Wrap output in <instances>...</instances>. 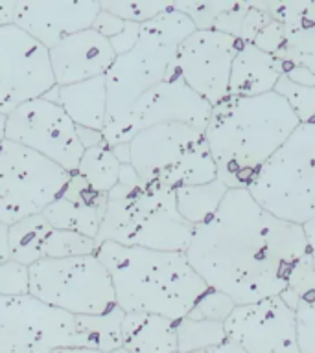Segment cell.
I'll use <instances>...</instances> for the list:
<instances>
[{"label": "cell", "mask_w": 315, "mask_h": 353, "mask_svg": "<svg viewBox=\"0 0 315 353\" xmlns=\"http://www.w3.org/2000/svg\"><path fill=\"white\" fill-rule=\"evenodd\" d=\"M273 21L262 0H242L234 10L227 11L214 22V30L225 32L242 43H253L264 26Z\"/></svg>", "instance_id": "cell-26"}, {"label": "cell", "mask_w": 315, "mask_h": 353, "mask_svg": "<svg viewBox=\"0 0 315 353\" xmlns=\"http://www.w3.org/2000/svg\"><path fill=\"white\" fill-rule=\"evenodd\" d=\"M104 212L105 208H102V206H88V204L72 201L65 195H59L41 214L54 228L82 232L85 236L96 239Z\"/></svg>", "instance_id": "cell-23"}, {"label": "cell", "mask_w": 315, "mask_h": 353, "mask_svg": "<svg viewBox=\"0 0 315 353\" xmlns=\"http://www.w3.org/2000/svg\"><path fill=\"white\" fill-rule=\"evenodd\" d=\"M249 193L267 212L304 225L315 217V123H298L260 165Z\"/></svg>", "instance_id": "cell-6"}, {"label": "cell", "mask_w": 315, "mask_h": 353, "mask_svg": "<svg viewBox=\"0 0 315 353\" xmlns=\"http://www.w3.org/2000/svg\"><path fill=\"white\" fill-rule=\"evenodd\" d=\"M96 254L109 270L116 305L126 313H155L179 320L209 287L184 250L102 241Z\"/></svg>", "instance_id": "cell-3"}, {"label": "cell", "mask_w": 315, "mask_h": 353, "mask_svg": "<svg viewBox=\"0 0 315 353\" xmlns=\"http://www.w3.org/2000/svg\"><path fill=\"white\" fill-rule=\"evenodd\" d=\"M275 57L282 74L293 81L315 87V26L287 32Z\"/></svg>", "instance_id": "cell-22"}, {"label": "cell", "mask_w": 315, "mask_h": 353, "mask_svg": "<svg viewBox=\"0 0 315 353\" xmlns=\"http://www.w3.org/2000/svg\"><path fill=\"white\" fill-rule=\"evenodd\" d=\"M30 292L28 265L10 258L0 263V296H13Z\"/></svg>", "instance_id": "cell-37"}, {"label": "cell", "mask_w": 315, "mask_h": 353, "mask_svg": "<svg viewBox=\"0 0 315 353\" xmlns=\"http://www.w3.org/2000/svg\"><path fill=\"white\" fill-rule=\"evenodd\" d=\"M99 0H19L13 22L46 48L74 32L90 28Z\"/></svg>", "instance_id": "cell-16"}, {"label": "cell", "mask_w": 315, "mask_h": 353, "mask_svg": "<svg viewBox=\"0 0 315 353\" xmlns=\"http://www.w3.org/2000/svg\"><path fill=\"white\" fill-rule=\"evenodd\" d=\"M76 350V319L33 296H0V353Z\"/></svg>", "instance_id": "cell-10"}, {"label": "cell", "mask_w": 315, "mask_h": 353, "mask_svg": "<svg viewBox=\"0 0 315 353\" xmlns=\"http://www.w3.org/2000/svg\"><path fill=\"white\" fill-rule=\"evenodd\" d=\"M227 186L220 179L203 184H187L175 188V203L179 214L193 226L203 223L214 214L225 197Z\"/></svg>", "instance_id": "cell-24"}, {"label": "cell", "mask_w": 315, "mask_h": 353, "mask_svg": "<svg viewBox=\"0 0 315 353\" xmlns=\"http://www.w3.org/2000/svg\"><path fill=\"white\" fill-rule=\"evenodd\" d=\"M129 164L144 182L170 188L218 179L204 132L182 121L140 129L129 140Z\"/></svg>", "instance_id": "cell-7"}, {"label": "cell", "mask_w": 315, "mask_h": 353, "mask_svg": "<svg viewBox=\"0 0 315 353\" xmlns=\"http://www.w3.org/2000/svg\"><path fill=\"white\" fill-rule=\"evenodd\" d=\"M276 92L280 94L282 98L286 99L293 112L297 114L300 123H308L315 121V87L312 85H303L289 79L286 74H282L276 81L275 88Z\"/></svg>", "instance_id": "cell-34"}, {"label": "cell", "mask_w": 315, "mask_h": 353, "mask_svg": "<svg viewBox=\"0 0 315 353\" xmlns=\"http://www.w3.org/2000/svg\"><path fill=\"white\" fill-rule=\"evenodd\" d=\"M298 352L315 353V289L300 294L295 305Z\"/></svg>", "instance_id": "cell-35"}, {"label": "cell", "mask_w": 315, "mask_h": 353, "mask_svg": "<svg viewBox=\"0 0 315 353\" xmlns=\"http://www.w3.org/2000/svg\"><path fill=\"white\" fill-rule=\"evenodd\" d=\"M55 85L48 48L15 22L0 24V114Z\"/></svg>", "instance_id": "cell-13"}, {"label": "cell", "mask_w": 315, "mask_h": 353, "mask_svg": "<svg viewBox=\"0 0 315 353\" xmlns=\"http://www.w3.org/2000/svg\"><path fill=\"white\" fill-rule=\"evenodd\" d=\"M193 225L177 210L175 188L144 182L129 162L120 165L118 182L107 192L96 243L184 250Z\"/></svg>", "instance_id": "cell-4"}, {"label": "cell", "mask_w": 315, "mask_h": 353, "mask_svg": "<svg viewBox=\"0 0 315 353\" xmlns=\"http://www.w3.org/2000/svg\"><path fill=\"white\" fill-rule=\"evenodd\" d=\"M271 17L286 26V32L315 26V0H262Z\"/></svg>", "instance_id": "cell-30"}, {"label": "cell", "mask_w": 315, "mask_h": 353, "mask_svg": "<svg viewBox=\"0 0 315 353\" xmlns=\"http://www.w3.org/2000/svg\"><path fill=\"white\" fill-rule=\"evenodd\" d=\"M4 137L32 148L68 171H76L85 151L74 120L59 103L44 96L28 99L6 114Z\"/></svg>", "instance_id": "cell-12"}, {"label": "cell", "mask_w": 315, "mask_h": 353, "mask_svg": "<svg viewBox=\"0 0 315 353\" xmlns=\"http://www.w3.org/2000/svg\"><path fill=\"white\" fill-rule=\"evenodd\" d=\"M43 96L59 103L76 125L104 131L105 118H107L105 74L68 85H54Z\"/></svg>", "instance_id": "cell-18"}, {"label": "cell", "mask_w": 315, "mask_h": 353, "mask_svg": "<svg viewBox=\"0 0 315 353\" xmlns=\"http://www.w3.org/2000/svg\"><path fill=\"white\" fill-rule=\"evenodd\" d=\"M72 171L6 138L0 142V221L11 225L41 214L63 193Z\"/></svg>", "instance_id": "cell-9"}, {"label": "cell", "mask_w": 315, "mask_h": 353, "mask_svg": "<svg viewBox=\"0 0 315 353\" xmlns=\"http://www.w3.org/2000/svg\"><path fill=\"white\" fill-rule=\"evenodd\" d=\"M312 261H314V267H315V250H312Z\"/></svg>", "instance_id": "cell-44"}, {"label": "cell", "mask_w": 315, "mask_h": 353, "mask_svg": "<svg viewBox=\"0 0 315 353\" xmlns=\"http://www.w3.org/2000/svg\"><path fill=\"white\" fill-rule=\"evenodd\" d=\"M48 57L55 85H68L104 76L113 65L116 52L109 39L90 26L52 44Z\"/></svg>", "instance_id": "cell-17"}, {"label": "cell", "mask_w": 315, "mask_h": 353, "mask_svg": "<svg viewBox=\"0 0 315 353\" xmlns=\"http://www.w3.org/2000/svg\"><path fill=\"white\" fill-rule=\"evenodd\" d=\"M242 0H173V10L181 11L199 30L214 28V22Z\"/></svg>", "instance_id": "cell-32"}, {"label": "cell", "mask_w": 315, "mask_h": 353, "mask_svg": "<svg viewBox=\"0 0 315 353\" xmlns=\"http://www.w3.org/2000/svg\"><path fill=\"white\" fill-rule=\"evenodd\" d=\"M223 325L247 353H298L295 309L280 294L238 303Z\"/></svg>", "instance_id": "cell-15"}, {"label": "cell", "mask_w": 315, "mask_h": 353, "mask_svg": "<svg viewBox=\"0 0 315 353\" xmlns=\"http://www.w3.org/2000/svg\"><path fill=\"white\" fill-rule=\"evenodd\" d=\"M298 123L297 114L276 90L256 96L229 94L212 107L203 131L218 179L229 188H247L260 165Z\"/></svg>", "instance_id": "cell-2"}, {"label": "cell", "mask_w": 315, "mask_h": 353, "mask_svg": "<svg viewBox=\"0 0 315 353\" xmlns=\"http://www.w3.org/2000/svg\"><path fill=\"white\" fill-rule=\"evenodd\" d=\"M193 30V22L173 8L140 24L137 43L116 55L105 72V125L120 120L146 90L164 79L173 65L177 46Z\"/></svg>", "instance_id": "cell-5"}, {"label": "cell", "mask_w": 315, "mask_h": 353, "mask_svg": "<svg viewBox=\"0 0 315 353\" xmlns=\"http://www.w3.org/2000/svg\"><path fill=\"white\" fill-rule=\"evenodd\" d=\"M314 123H315V121H314Z\"/></svg>", "instance_id": "cell-45"}, {"label": "cell", "mask_w": 315, "mask_h": 353, "mask_svg": "<svg viewBox=\"0 0 315 353\" xmlns=\"http://www.w3.org/2000/svg\"><path fill=\"white\" fill-rule=\"evenodd\" d=\"M77 137H79V142H82L83 148H93V145H98V143L105 142L104 131L93 129V127L77 125Z\"/></svg>", "instance_id": "cell-39"}, {"label": "cell", "mask_w": 315, "mask_h": 353, "mask_svg": "<svg viewBox=\"0 0 315 353\" xmlns=\"http://www.w3.org/2000/svg\"><path fill=\"white\" fill-rule=\"evenodd\" d=\"M11 258L10 241H8V225L0 221V263Z\"/></svg>", "instance_id": "cell-41"}, {"label": "cell", "mask_w": 315, "mask_h": 353, "mask_svg": "<svg viewBox=\"0 0 315 353\" xmlns=\"http://www.w3.org/2000/svg\"><path fill=\"white\" fill-rule=\"evenodd\" d=\"M140 24L142 22L126 21V19L113 15L109 11L102 10L96 17L93 28L109 39V43L113 44V48L118 55L131 50L133 44L137 43L138 35H140Z\"/></svg>", "instance_id": "cell-31"}, {"label": "cell", "mask_w": 315, "mask_h": 353, "mask_svg": "<svg viewBox=\"0 0 315 353\" xmlns=\"http://www.w3.org/2000/svg\"><path fill=\"white\" fill-rule=\"evenodd\" d=\"M52 225L44 219L43 214L28 215L24 219L8 225V241H10L11 258L19 263L30 265L43 258V245Z\"/></svg>", "instance_id": "cell-25"}, {"label": "cell", "mask_w": 315, "mask_h": 353, "mask_svg": "<svg viewBox=\"0 0 315 353\" xmlns=\"http://www.w3.org/2000/svg\"><path fill=\"white\" fill-rule=\"evenodd\" d=\"M122 350L135 353L177 352L175 320L155 313H124Z\"/></svg>", "instance_id": "cell-20"}, {"label": "cell", "mask_w": 315, "mask_h": 353, "mask_svg": "<svg viewBox=\"0 0 315 353\" xmlns=\"http://www.w3.org/2000/svg\"><path fill=\"white\" fill-rule=\"evenodd\" d=\"M210 112L212 105L188 87L171 66L164 79L146 90L120 120L104 127V140L109 145L129 142L140 129L166 121H182L204 131Z\"/></svg>", "instance_id": "cell-11"}, {"label": "cell", "mask_w": 315, "mask_h": 353, "mask_svg": "<svg viewBox=\"0 0 315 353\" xmlns=\"http://www.w3.org/2000/svg\"><path fill=\"white\" fill-rule=\"evenodd\" d=\"M184 252L204 283L238 305L280 294L312 248L303 225L267 212L247 188H229L214 214L193 226Z\"/></svg>", "instance_id": "cell-1"}, {"label": "cell", "mask_w": 315, "mask_h": 353, "mask_svg": "<svg viewBox=\"0 0 315 353\" xmlns=\"http://www.w3.org/2000/svg\"><path fill=\"white\" fill-rule=\"evenodd\" d=\"M19 0H0V24L13 22Z\"/></svg>", "instance_id": "cell-40"}, {"label": "cell", "mask_w": 315, "mask_h": 353, "mask_svg": "<svg viewBox=\"0 0 315 353\" xmlns=\"http://www.w3.org/2000/svg\"><path fill=\"white\" fill-rule=\"evenodd\" d=\"M286 35H287L286 26L273 19L267 26H264L262 30H260L258 35L254 37L253 44H256L258 48L265 50V52H269V54L275 55L276 52L280 50L282 44H284V41H286Z\"/></svg>", "instance_id": "cell-38"}, {"label": "cell", "mask_w": 315, "mask_h": 353, "mask_svg": "<svg viewBox=\"0 0 315 353\" xmlns=\"http://www.w3.org/2000/svg\"><path fill=\"white\" fill-rule=\"evenodd\" d=\"M234 307H236V302L227 292L220 291V289H214V287H207L199 294V298L193 303V307L190 309L188 316L220 320V322H223Z\"/></svg>", "instance_id": "cell-36"}, {"label": "cell", "mask_w": 315, "mask_h": 353, "mask_svg": "<svg viewBox=\"0 0 315 353\" xmlns=\"http://www.w3.org/2000/svg\"><path fill=\"white\" fill-rule=\"evenodd\" d=\"M280 76V65L275 55L253 43H242L232 59L229 94L256 96L269 92Z\"/></svg>", "instance_id": "cell-19"}, {"label": "cell", "mask_w": 315, "mask_h": 353, "mask_svg": "<svg viewBox=\"0 0 315 353\" xmlns=\"http://www.w3.org/2000/svg\"><path fill=\"white\" fill-rule=\"evenodd\" d=\"M303 228H304V234H306V241H308L309 248L315 250V217L314 219L306 221V223L303 225Z\"/></svg>", "instance_id": "cell-42"}, {"label": "cell", "mask_w": 315, "mask_h": 353, "mask_svg": "<svg viewBox=\"0 0 315 353\" xmlns=\"http://www.w3.org/2000/svg\"><path fill=\"white\" fill-rule=\"evenodd\" d=\"M242 41L229 33L195 28L177 46L173 70L212 107L229 96L232 59Z\"/></svg>", "instance_id": "cell-14"}, {"label": "cell", "mask_w": 315, "mask_h": 353, "mask_svg": "<svg viewBox=\"0 0 315 353\" xmlns=\"http://www.w3.org/2000/svg\"><path fill=\"white\" fill-rule=\"evenodd\" d=\"M4 123H6V114H0V142L4 140Z\"/></svg>", "instance_id": "cell-43"}, {"label": "cell", "mask_w": 315, "mask_h": 353, "mask_svg": "<svg viewBox=\"0 0 315 353\" xmlns=\"http://www.w3.org/2000/svg\"><path fill=\"white\" fill-rule=\"evenodd\" d=\"M98 243L90 236L82 232L54 228L44 239L43 258H68V256H82V254L96 252Z\"/></svg>", "instance_id": "cell-29"}, {"label": "cell", "mask_w": 315, "mask_h": 353, "mask_svg": "<svg viewBox=\"0 0 315 353\" xmlns=\"http://www.w3.org/2000/svg\"><path fill=\"white\" fill-rule=\"evenodd\" d=\"M30 292L70 314L105 313L116 305L115 287L98 254L41 258L28 267Z\"/></svg>", "instance_id": "cell-8"}, {"label": "cell", "mask_w": 315, "mask_h": 353, "mask_svg": "<svg viewBox=\"0 0 315 353\" xmlns=\"http://www.w3.org/2000/svg\"><path fill=\"white\" fill-rule=\"evenodd\" d=\"M124 309L115 305L105 313L74 314L76 319V350L116 352L122 350V319Z\"/></svg>", "instance_id": "cell-21"}, {"label": "cell", "mask_w": 315, "mask_h": 353, "mask_svg": "<svg viewBox=\"0 0 315 353\" xmlns=\"http://www.w3.org/2000/svg\"><path fill=\"white\" fill-rule=\"evenodd\" d=\"M177 352H210L227 336L220 320L181 316L175 320Z\"/></svg>", "instance_id": "cell-28"}, {"label": "cell", "mask_w": 315, "mask_h": 353, "mask_svg": "<svg viewBox=\"0 0 315 353\" xmlns=\"http://www.w3.org/2000/svg\"><path fill=\"white\" fill-rule=\"evenodd\" d=\"M122 162L109 143H98L85 148L76 171L85 181L102 193H107L118 182Z\"/></svg>", "instance_id": "cell-27"}, {"label": "cell", "mask_w": 315, "mask_h": 353, "mask_svg": "<svg viewBox=\"0 0 315 353\" xmlns=\"http://www.w3.org/2000/svg\"><path fill=\"white\" fill-rule=\"evenodd\" d=\"M99 8L133 22H146L173 8V0H99Z\"/></svg>", "instance_id": "cell-33"}]
</instances>
